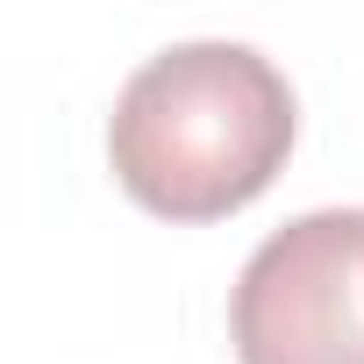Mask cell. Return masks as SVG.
Listing matches in <instances>:
<instances>
[{
	"label": "cell",
	"instance_id": "obj_1",
	"mask_svg": "<svg viewBox=\"0 0 364 364\" xmlns=\"http://www.w3.org/2000/svg\"><path fill=\"white\" fill-rule=\"evenodd\" d=\"M300 107L250 43H171L129 72L107 122L122 193L164 222H222L286 171Z\"/></svg>",
	"mask_w": 364,
	"mask_h": 364
},
{
	"label": "cell",
	"instance_id": "obj_2",
	"mask_svg": "<svg viewBox=\"0 0 364 364\" xmlns=\"http://www.w3.org/2000/svg\"><path fill=\"white\" fill-rule=\"evenodd\" d=\"M229 343L243 364H364V208L272 229L229 293Z\"/></svg>",
	"mask_w": 364,
	"mask_h": 364
}]
</instances>
